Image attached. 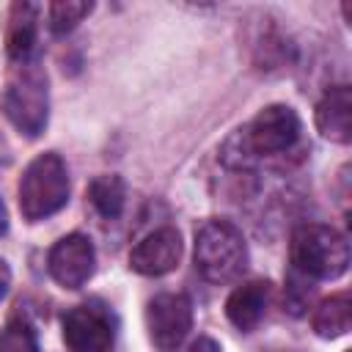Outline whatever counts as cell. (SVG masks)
<instances>
[{
    "label": "cell",
    "mask_w": 352,
    "mask_h": 352,
    "mask_svg": "<svg viewBox=\"0 0 352 352\" xmlns=\"http://www.w3.org/2000/svg\"><path fill=\"white\" fill-rule=\"evenodd\" d=\"M292 267L302 278L333 280L349 267V242L341 231L322 223H305L292 234Z\"/></svg>",
    "instance_id": "1"
},
{
    "label": "cell",
    "mask_w": 352,
    "mask_h": 352,
    "mask_svg": "<svg viewBox=\"0 0 352 352\" xmlns=\"http://www.w3.org/2000/svg\"><path fill=\"white\" fill-rule=\"evenodd\" d=\"M195 270L212 283H228L248 267V245L242 231L228 220H206L195 231Z\"/></svg>",
    "instance_id": "2"
},
{
    "label": "cell",
    "mask_w": 352,
    "mask_h": 352,
    "mask_svg": "<svg viewBox=\"0 0 352 352\" xmlns=\"http://www.w3.org/2000/svg\"><path fill=\"white\" fill-rule=\"evenodd\" d=\"M69 201V173L58 154L47 151L38 154L19 179V209L22 217L36 223L58 209H63Z\"/></svg>",
    "instance_id": "3"
},
{
    "label": "cell",
    "mask_w": 352,
    "mask_h": 352,
    "mask_svg": "<svg viewBox=\"0 0 352 352\" xmlns=\"http://www.w3.org/2000/svg\"><path fill=\"white\" fill-rule=\"evenodd\" d=\"M3 113L6 118L28 138H36L47 126L50 99H47V77L36 63H19L3 91Z\"/></svg>",
    "instance_id": "4"
},
{
    "label": "cell",
    "mask_w": 352,
    "mask_h": 352,
    "mask_svg": "<svg viewBox=\"0 0 352 352\" xmlns=\"http://www.w3.org/2000/svg\"><path fill=\"white\" fill-rule=\"evenodd\" d=\"M300 116L289 104H267L242 129L248 151L256 157H272L289 151L300 140Z\"/></svg>",
    "instance_id": "5"
},
{
    "label": "cell",
    "mask_w": 352,
    "mask_h": 352,
    "mask_svg": "<svg viewBox=\"0 0 352 352\" xmlns=\"http://www.w3.org/2000/svg\"><path fill=\"white\" fill-rule=\"evenodd\" d=\"M148 338L160 352H173L192 327V302L187 294L162 292L146 308Z\"/></svg>",
    "instance_id": "6"
},
{
    "label": "cell",
    "mask_w": 352,
    "mask_h": 352,
    "mask_svg": "<svg viewBox=\"0 0 352 352\" xmlns=\"http://www.w3.org/2000/svg\"><path fill=\"white\" fill-rule=\"evenodd\" d=\"M63 341L69 352H110L116 341L113 316L94 302L74 305L63 316Z\"/></svg>",
    "instance_id": "7"
},
{
    "label": "cell",
    "mask_w": 352,
    "mask_h": 352,
    "mask_svg": "<svg viewBox=\"0 0 352 352\" xmlns=\"http://www.w3.org/2000/svg\"><path fill=\"white\" fill-rule=\"evenodd\" d=\"M50 275L63 289H80L96 270V250L85 234H69L58 239L47 256Z\"/></svg>",
    "instance_id": "8"
},
{
    "label": "cell",
    "mask_w": 352,
    "mask_h": 352,
    "mask_svg": "<svg viewBox=\"0 0 352 352\" xmlns=\"http://www.w3.org/2000/svg\"><path fill=\"white\" fill-rule=\"evenodd\" d=\"M182 258V236L176 228L165 226V228H157L151 231L148 236H143L132 253H129V267L140 275H165L170 272Z\"/></svg>",
    "instance_id": "9"
},
{
    "label": "cell",
    "mask_w": 352,
    "mask_h": 352,
    "mask_svg": "<svg viewBox=\"0 0 352 352\" xmlns=\"http://www.w3.org/2000/svg\"><path fill=\"white\" fill-rule=\"evenodd\" d=\"M316 129L333 143L352 140V94L346 85H333L316 104Z\"/></svg>",
    "instance_id": "10"
},
{
    "label": "cell",
    "mask_w": 352,
    "mask_h": 352,
    "mask_svg": "<svg viewBox=\"0 0 352 352\" xmlns=\"http://www.w3.org/2000/svg\"><path fill=\"white\" fill-rule=\"evenodd\" d=\"M267 300H270V283L267 280H248L228 294L226 316L236 330L248 333L261 322V316L267 311Z\"/></svg>",
    "instance_id": "11"
},
{
    "label": "cell",
    "mask_w": 352,
    "mask_h": 352,
    "mask_svg": "<svg viewBox=\"0 0 352 352\" xmlns=\"http://www.w3.org/2000/svg\"><path fill=\"white\" fill-rule=\"evenodd\" d=\"M36 19L38 6L33 3H14L8 8V25H6V50L11 60L25 63L36 44Z\"/></svg>",
    "instance_id": "12"
},
{
    "label": "cell",
    "mask_w": 352,
    "mask_h": 352,
    "mask_svg": "<svg viewBox=\"0 0 352 352\" xmlns=\"http://www.w3.org/2000/svg\"><path fill=\"white\" fill-rule=\"evenodd\" d=\"M352 324V302L349 294H333L322 300L311 316V327L319 338H338Z\"/></svg>",
    "instance_id": "13"
},
{
    "label": "cell",
    "mask_w": 352,
    "mask_h": 352,
    "mask_svg": "<svg viewBox=\"0 0 352 352\" xmlns=\"http://www.w3.org/2000/svg\"><path fill=\"white\" fill-rule=\"evenodd\" d=\"M88 201H91V206H94L102 217L113 220V217H118V214L124 212L126 187H124V182H121L116 173H102V176H96V179L88 184Z\"/></svg>",
    "instance_id": "14"
},
{
    "label": "cell",
    "mask_w": 352,
    "mask_h": 352,
    "mask_svg": "<svg viewBox=\"0 0 352 352\" xmlns=\"http://www.w3.org/2000/svg\"><path fill=\"white\" fill-rule=\"evenodd\" d=\"M91 11H94V3H85V0H55L47 8L50 30L55 36H63V33L74 30Z\"/></svg>",
    "instance_id": "15"
},
{
    "label": "cell",
    "mask_w": 352,
    "mask_h": 352,
    "mask_svg": "<svg viewBox=\"0 0 352 352\" xmlns=\"http://www.w3.org/2000/svg\"><path fill=\"white\" fill-rule=\"evenodd\" d=\"M0 352H38L36 333L30 324L14 319L0 330Z\"/></svg>",
    "instance_id": "16"
},
{
    "label": "cell",
    "mask_w": 352,
    "mask_h": 352,
    "mask_svg": "<svg viewBox=\"0 0 352 352\" xmlns=\"http://www.w3.org/2000/svg\"><path fill=\"white\" fill-rule=\"evenodd\" d=\"M184 352H220V344H217L214 338H209V336H201V338H195Z\"/></svg>",
    "instance_id": "17"
},
{
    "label": "cell",
    "mask_w": 352,
    "mask_h": 352,
    "mask_svg": "<svg viewBox=\"0 0 352 352\" xmlns=\"http://www.w3.org/2000/svg\"><path fill=\"white\" fill-rule=\"evenodd\" d=\"M8 286H11V270H8V264L0 258V300L8 294Z\"/></svg>",
    "instance_id": "18"
},
{
    "label": "cell",
    "mask_w": 352,
    "mask_h": 352,
    "mask_svg": "<svg viewBox=\"0 0 352 352\" xmlns=\"http://www.w3.org/2000/svg\"><path fill=\"white\" fill-rule=\"evenodd\" d=\"M8 231V209H6V204H3V198H0V236Z\"/></svg>",
    "instance_id": "19"
}]
</instances>
